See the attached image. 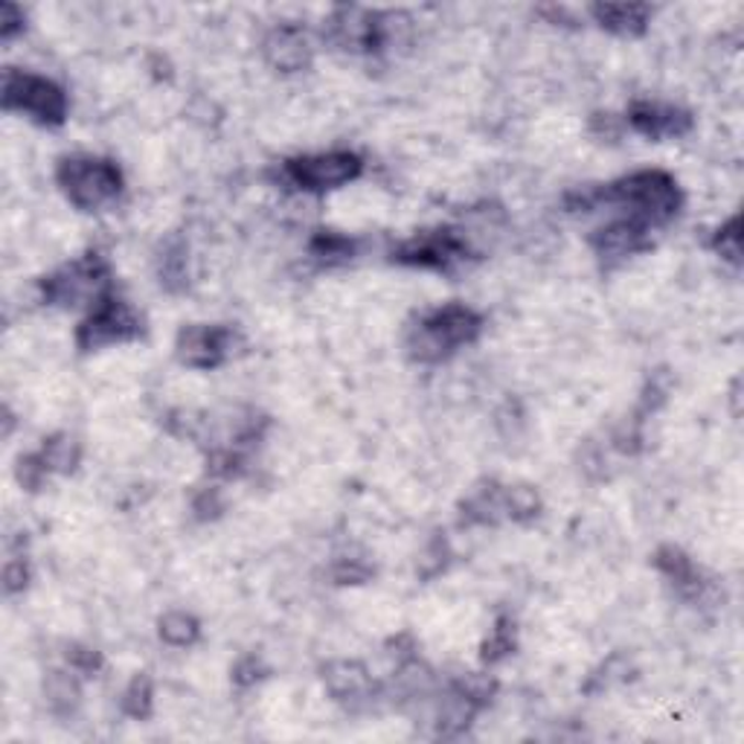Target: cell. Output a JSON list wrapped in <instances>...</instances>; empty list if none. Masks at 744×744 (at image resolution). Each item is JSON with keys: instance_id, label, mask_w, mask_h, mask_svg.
<instances>
[{"instance_id": "6da1fadb", "label": "cell", "mask_w": 744, "mask_h": 744, "mask_svg": "<svg viewBox=\"0 0 744 744\" xmlns=\"http://www.w3.org/2000/svg\"><path fill=\"white\" fill-rule=\"evenodd\" d=\"M596 201H611L631 213V218L643 222L645 227L652 224H666L684 207V195L678 190V181L661 169H643L629 178H620L605 190H596L594 195H579L582 207H590Z\"/></svg>"}, {"instance_id": "7a4b0ae2", "label": "cell", "mask_w": 744, "mask_h": 744, "mask_svg": "<svg viewBox=\"0 0 744 744\" xmlns=\"http://www.w3.org/2000/svg\"><path fill=\"white\" fill-rule=\"evenodd\" d=\"M480 329H483V317L477 312L460 303H448L416 323L407 338V349L416 361L430 364V361H442L460 347L474 343L480 338Z\"/></svg>"}, {"instance_id": "3957f363", "label": "cell", "mask_w": 744, "mask_h": 744, "mask_svg": "<svg viewBox=\"0 0 744 744\" xmlns=\"http://www.w3.org/2000/svg\"><path fill=\"white\" fill-rule=\"evenodd\" d=\"M56 181L67 201L84 213L102 210L123 192L120 166L114 160L91 158V155H76V158L61 160L56 169Z\"/></svg>"}, {"instance_id": "277c9868", "label": "cell", "mask_w": 744, "mask_h": 744, "mask_svg": "<svg viewBox=\"0 0 744 744\" xmlns=\"http://www.w3.org/2000/svg\"><path fill=\"white\" fill-rule=\"evenodd\" d=\"M3 108L30 116L38 125H61L67 120V97L50 79L7 70L3 76Z\"/></svg>"}, {"instance_id": "5b68a950", "label": "cell", "mask_w": 744, "mask_h": 744, "mask_svg": "<svg viewBox=\"0 0 744 744\" xmlns=\"http://www.w3.org/2000/svg\"><path fill=\"white\" fill-rule=\"evenodd\" d=\"M143 320L125 300L105 294L91 312V317L76 329V343L82 352L91 349L114 347V343H128V340L140 338Z\"/></svg>"}, {"instance_id": "8992f818", "label": "cell", "mask_w": 744, "mask_h": 744, "mask_svg": "<svg viewBox=\"0 0 744 744\" xmlns=\"http://www.w3.org/2000/svg\"><path fill=\"white\" fill-rule=\"evenodd\" d=\"M44 300L56 303V306H79L88 300L100 303L108 294V266L100 253H88V257L76 259L74 266L61 268L58 273L47 277L42 282Z\"/></svg>"}, {"instance_id": "52a82bcc", "label": "cell", "mask_w": 744, "mask_h": 744, "mask_svg": "<svg viewBox=\"0 0 744 744\" xmlns=\"http://www.w3.org/2000/svg\"><path fill=\"white\" fill-rule=\"evenodd\" d=\"M361 169H364V164L356 151H323V155L289 160L285 178L306 192H329L356 181Z\"/></svg>"}, {"instance_id": "ba28073f", "label": "cell", "mask_w": 744, "mask_h": 744, "mask_svg": "<svg viewBox=\"0 0 744 744\" xmlns=\"http://www.w3.org/2000/svg\"><path fill=\"white\" fill-rule=\"evenodd\" d=\"M469 248H465V241L456 236L454 230H448V227H439V230H428L419 233L414 239H407L402 248L393 253L396 262L402 266H414V268H430V271H448L456 262H463Z\"/></svg>"}, {"instance_id": "9c48e42d", "label": "cell", "mask_w": 744, "mask_h": 744, "mask_svg": "<svg viewBox=\"0 0 744 744\" xmlns=\"http://www.w3.org/2000/svg\"><path fill=\"white\" fill-rule=\"evenodd\" d=\"M233 349V329L227 326H187L178 335V361L192 370H215Z\"/></svg>"}, {"instance_id": "30bf717a", "label": "cell", "mask_w": 744, "mask_h": 744, "mask_svg": "<svg viewBox=\"0 0 744 744\" xmlns=\"http://www.w3.org/2000/svg\"><path fill=\"white\" fill-rule=\"evenodd\" d=\"M652 245L649 241V227L638 218H620V222H611L594 230L590 236V248L602 262H617V259L634 257L640 250H645Z\"/></svg>"}, {"instance_id": "8fae6325", "label": "cell", "mask_w": 744, "mask_h": 744, "mask_svg": "<svg viewBox=\"0 0 744 744\" xmlns=\"http://www.w3.org/2000/svg\"><path fill=\"white\" fill-rule=\"evenodd\" d=\"M629 123L634 125V132L649 137V140L684 137V134L692 132L689 111H680L675 105H661V102H634L629 111Z\"/></svg>"}, {"instance_id": "7c38bea8", "label": "cell", "mask_w": 744, "mask_h": 744, "mask_svg": "<svg viewBox=\"0 0 744 744\" xmlns=\"http://www.w3.org/2000/svg\"><path fill=\"white\" fill-rule=\"evenodd\" d=\"M266 56L277 70L282 74H294L303 67L312 65V44L308 35L300 26H280L268 35Z\"/></svg>"}, {"instance_id": "4fadbf2b", "label": "cell", "mask_w": 744, "mask_h": 744, "mask_svg": "<svg viewBox=\"0 0 744 744\" xmlns=\"http://www.w3.org/2000/svg\"><path fill=\"white\" fill-rule=\"evenodd\" d=\"M323 680H326V689H329L338 701H364L372 689L370 672H367L358 661L331 663L329 669H326V675H323Z\"/></svg>"}, {"instance_id": "5bb4252c", "label": "cell", "mask_w": 744, "mask_h": 744, "mask_svg": "<svg viewBox=\"0 0 744 744\" xmlns=\"http://www.w3.org/2000/svg\"><path fill=\"white\" fill-rule=\"evenodd\" d=\"M594 18L605 30L617 35H640L645 33V24L652 18V7H643V3H599V7H594Z\"/></svg>"}, {"instance_id": "9a60e30c", "label": "cell", "mask_w": 744, "mask_h": 744, "mask_svg": "<svg viewBox=\"0 0 744 744\" xmlns=\"http://www.w3.org/2000/svg\"><path fill=\"white\" fill-rule=\"evenodd\" d=\"M654 564H657L680 590H701V573L695 571L692 559H687V555L680 553L678 546H663V550H657Z\"/></svg>"}, {"instance_id": "2e32d148", "label": "cell", "mask_w": 744, "mask_h": 744, "mask_svg": "<svg viewBox=\"0 0 744 744\" xmlns=\"http://www.w3.org/2000/svg\"><path fill=\"white\" fill-rule=\"evenodd\" d=\"M356 253V241L340 236V233L323 230L312 239V257H317V262L323 266H340V262H349Z\"/></svg>"}, {"instance_id": "e0dca14e", "label": "cell", "mask_w": 744, "mask_h": 744, "mask_svg": "<svg viewBox=\"0 0 744 744\" xmlns=\"http://www.w3.org/2000/svg\"><path fill=\"white\" fill-rule=\"evenodd\" d=\"M199 631H201L199 620L183 611L166 613L164 620H160V638L169 645H178V649H187V645L195 643V640H199Z\"/></svg>"}, {"instance_id": "ac0fdd59", "label": "cell", "mask_w": 744, "mask_h": 744, "mask_svg": "<svg viewBox=\"0 0 744 744\" xmlns=\"http://www.w3.org/2000/svg\"><path fill=\"white\" fill-rule=\"evenodd\" d=\"M47 472H74L79 463V446L70 437H53L47 446L38 451Z\"/></svg>"}, {"instance_id": "d6986e66", "label": "cell", "mask_w": 744, "mask_h": 744, "mask_svg": "<svg viewBox=\"0 0 744 744\" xmlns=\"http://www.w3.org/2000/svg\"><path fill=\"white\" fill-rule=\"evenodd\" d=\"M151 703H155V692H151V680L146 675H137V678L128 684L123 695V710L125 715L143 721L151 715Z\"/></svg>"}, {"instance_id": "ffe728a7", "label": "cell", "mask_w": 744, "mask_h": 744, "mask_svg": "<svg viewBox=\"0 0 744 744\" xmlns=\"http://www.w3.org/2000/svg\"><path fill=\"white\" fill-rule=\"evenodd\" d=\"M710 245L721 259H728V262H733V266H739V262H742V233H739L736 215H733V218H730L724 227H719V230H715V236H712Z\"/></svg>"}, {"instance_id": "44dd1931", "label": "cell", "mask_w": 744, "mask_h": 744, "mask_svg": "<svg viewBox=\"0 0 744 744\" xmlns=\"http://www.w3.org/2000/svg\"><path fill=\"white\" fill-rule=\"evenodd\" d=\"M47 698H50L53 710H74L76 701H79V687H76L74 678H67L61 672H53L50 678H47Z\"/></svg>"}, {"instance_id": "7402d4cb", "label": "cell", "mask_w": 744, "mask_h": 744, "mask_svg": "<svg viewBox=\"0 0 744 744\" xmlns=\"http://www.w3.org/2000/svg\"><path fill=\"white\" fill-rule=\"evenodd\" d=\"M512 652H515L512 622L500 620L497 622V629L492 631V638H488L486 645H483V663H497L500 657H506V654H512Z\"/></svg>"}, {"instance_id": "603a6c76", "label": "cell", "mask_w": 744, "mask_h": 744, "mask_svg": "<svg viewBox=\"0 0 744 744\" xmlns=\"http://www.w3.org/2000/svg\"><path fill=\"white\" fill-rule=\"evenodd\" d=\"M187 248H183L181 241L178 245H172V248L166 250V257L160 259V282H164L166 289H174L172 282H178V285H183V280H187Z\"/></svg>"}, {"instance_id": "cb8c5ba5", "label": "cell", "mask_w": 744, "mask_h": 744, "mask_svg": "<svg viewBox=\"0 0 744 744\" xmlns=\"http://www.w3.org/2000/svg\"><path fill=\"white\" fill-rule=\"evenodd\" d=\"M67 661L76 672H84V675H93V672L102 666V657L93 649H82V645H70L67 649Z\"/></svg>"}, {"instance_id": "d4e9b609", "label": "cell", "mask_w": 744, "mask_h": 744, "mask_svg": "<svg viewBox=\"0 0 744 744\" xmlns=\"http://www.w3.org/2000/svg\"><path fill=\"white\" fill-rule=\"evenodd\" d=\"M18 30H24V12L12 7V3H3V9H0V35L9 42Z\"/></svg>"}, {"instance_id": "484cf974", "label": "cell", "mask_w": 744, "mask_h": 744, "mask_svg": "<svg viewBox=\"0 0 744 744\" xmlns=\"http://www.w3.org/2000/svg\"><path fill=\"white\" fill-rule=\"evenodd\" d=\"M3 579H7V590L9 594H15V590H24L26 587V564L24 562H9L7 573H3Z\"/></svg>"}, {"instance_id": "4316f807", "label": "cell", "mask_w": 744, "mask_h": 744, "mask_svg": "<svg viewBox=\"0 0 744 744\" xmlns=\"http://www.w3.org/2000/svg\"><path fill=\"white\" fill-rule=\"evenodd\" d=\"M259 661L257 657H245V661L236 666V672H233V680L239 684V687H250V684H257L259 680Z\"/></svg>"}]
</instances>
